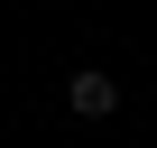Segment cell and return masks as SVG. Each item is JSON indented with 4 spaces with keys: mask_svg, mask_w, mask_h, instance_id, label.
<instances>
[{
    "mask_svg": "<svg viewBox=\"0 0 157 148\" xmlns=\"http://www.w3.org/2000/svg\"><path fill=\"white\" fill-rule=\"evenodd\" d=\"M65 111H74V120H111V111H120V74H102V65L65 74Z\"/></svg>",
    "mask_w": 157,
    "mask_h": 148,
    "instance_id": "obj_1",
    "label": "cell"
}]
</instances>
